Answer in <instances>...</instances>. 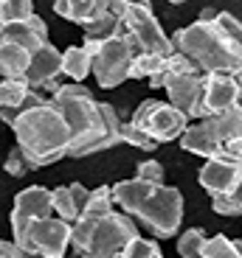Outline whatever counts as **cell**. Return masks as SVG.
<instances>
[{"label":"cell","instance_id":"6da1fadb","mask_svg":"<svg viewBox=\"0 0 242 258\" xmlns=\"http://www.w3.org/2000/svg\"><path fill=\"white\" fill-rule=\"evenodd\" d=\"M54 104L65 115L71 129L68 157H87L96 152H107L121 143V115L113 104L96 101L85 82H62L51 93Z\"/></svg>","mask_w":242,"mask_h":258},{"label":"cell","instance_id":"7a4b0ae2","mask_svg":"<svg viewBox=\"0 0 242 258\" xmlns=\"http://www.w3.org/2000/svg\"><path fill=\"white\" fill-rule=\"evenodd\" d=\"M172 45L195 59L200 73H234L242 68V23L228 12L195 20L172 34Z\"/></svg>","mask_w":242,"mask_h":258},{"label":"cell","instance_id":"3957f363","mask_svg":"<svg viewBox=\"0 0 242 258\" xmlns=\"http://www.w3.org/2000/svg\"><path fill=\"white\" fill-rule=\"evenodd\" d=\"M113 202L130 213L155 239H172L183 222V194L166 182H150L141 177L110 185Z\"/></svg>","mask_w":242,"mask_h":258},{"label":"cell","instance_id":"277c9868","mask_svg":"<svg viewBox=\"0 0 242 258\" xmlns=\"http://www.w3.org/2000/svg\"><path fill=\"white\" fill-rule=\"evenodd\" d=\"M9 126L14 129V143L26 152L34 168L51 166V163L68 157L71 129L51 96L20 110Z\"/></svg>","mask_w":242,"mask_h":258},{"label":"cell","instance_id":"5b68a950","mask_svg":"<svg viewBox=\"0 0 242 258\" xmlns=\"http://www.w3.org/2000/svg\"><path fill=\"white\" fill-rule=\"evenodd\" d=\"M82 48L90 53V73L96 76V84L105 87V90H113V87H118L121 82L130 79V62L141 51L127 31L110 39L85 37Z\"/></svg>","mask_w":242,"mask_h":258},{"label":"cell","instance_id":"8992f818","mask_svg":"<svg viewBox=\"0 0 242 258\" xmlns=\"http://www.w3.org/2000/svg\"><path fill=\"white\" fill-rule=\"evenodd\" d=\"M242 132V107L234 104L223 112L206 115L200 121H189V126L183 129V135L177 138L183 152L197 157H217L223 152V146L234 135Z\"/></svg>","mask_w":242,"mask_h":258},{"label":"cell","instance_id":"52a82bcc","mask_svg":"<svg viewBox=\"0 0 242 258\" xmlns=\"http://www.w3.org/2000/svg\"><path fill=\"white\" fill-rule=\"evenodd\" d=\"M113 12L124 20V31L135 39V45L141 51L161 53V56H169L175 51L172 37L161 28V23L155 17L152 0H116Z\"/></svg>","mask_w":242,"mask_h":258},{"label":"cell","instance_id":"ba28073f","mask_svg":"<svg viewBox=\"0 0 242 258\" xmlns=\"http://www.w3.org/2000/svg\"><path fill=\"white\" fill-rule=\"evenodd\" d=\"M138 236V222L130 213H124L121 208L107 211L102 219H96L87 239V255L105 258V255H121L124 247Z\"/></svg>","mask_w":242,"mask_h":258},{"label":"cell","instance_id":"9c48e42d","mask_svg":"<svg viewBox=\"0 0 242 258\" xmlns=\"http://www.w3.org/2000/svg\"><path fill=\"white\" fill-rule=\"evenodd\" d=\"M17 244L26 250V255L59 258L71 250V222L59 219L57 213L39 216L26 227V233L17 239Z\"/></svg>","mask_w":242,"mask_h":258},{"label":"cell","instance_id":"30bf717a","mask_svg":"<svg viewBox=\"0 0 242 258\" xmlns=\"http://www.w3.org/2000/svg\"><path fill=\"white\" fill-rule=\"evenodd\" d=\"M132 123H138L141 129H147L158 143H172L183 135V129L189 126L186 112H180L175 104L161 101V98H147L135 107L130 118Z\"/></svg>","mask_w":242,"mask_h":258},{"label":"cell","instance_id":"8fae6325","mask_svg":"<svg viewBox=\"0 0 242 258\" xmlns=\"http://www.w3.org/2000/svg\"><path fill=\"white\" fill-rule=\"evenodd\" d=\"M164 90L166 101L175 104L180 112H186L189 121L206 118L203 107V73H169L164 68Z\"/></svg>","mask_w":242,"mask_h":258},{"label":"cell","instance_id":"7c38bea8","mask_svg":"<svg viewBox=\"0 0 242 258\" xmlns=\"http://www.w3.org/2000/svg\"><path fill=\"white\" fill-rule=\"evenodd\" d=\"M54 213L51 205V188L45 185H28L14 197V208H12V233L14 241L26 233V227L31 225L39 216H48Z\"/></svg>","mask_w":242,"mask_h":258},{"label":"cell","instance_id":"4fadbf2b","mask_svg":"<svg viewBox=\"0 0 242 258\" xmlns=\"http://www.w3.org/2000/svg\"><path fill=\"white\" fill-rule=\"evenodd\" d=\"M200 185L211 194V197H220V194H228L236 182L242 180V160H231V157H206L200 174H197Z\"/></svg>","mask_w":242,"mask_h":258},{"label":"cell","instance_id":"5bb4252c","mask_svg":"<svg viewBox=\"0 0 242 258\" xmlns=\"http://www.w3.org/2000/svg\"><path fill=\"white\" fill-rule=\"evenodd\" d=\"M59 76H62V53H59V48H54L51 42L45 39V42L31 53L23 79L28 82V87L42 90L51 79H59Z\"/></svg>","mask_w":242,"mask_h":258},{"label":"cell","instance_id":"9a60e30c","mask_svg":"<svg viewBox=\"0 0 242 258\" xmlns=\"http://www.w3.org/2000/svg\"><path fill=\"white\" fill-rule=\"evenodd\" d=\"M239 104V87L231 73H203V107L206 115L223 112Z\"/></svg>","mask_w":242,"mask_h":258},{"label":"cell","instance_id":"2e32d148","mask_svg":"<svg viewBox=\"0 0 242 258\" xmlns=\"http://www.w3.org/2000/svg\"><path fill=\"white\" fill-rule=\"evenodd\" d=\"M3 39H12V42H20L26 45L28 51H37L42 42L48 39V26L45 20L39 17L37 12L26 20H12V23H0V42Z\"/></svg>","mask_w":242,"mask_h":258},{"label":"cell","instance_id":"e0dca14e","mask_svg":"<svg viewBox=\"0 0 242 258\" xmlns=\"http://www.w3.org/2000/svg\"><path fill=\"white\" fill-rule=\"evenodd\" d=\"M28 59H31V51L26 45L3 39L0 42V76H23L28 68Z\"/></svg>","mask_w":242,"mask_h":258},{"label":"cell","instance_id":"ac0fdd59","mask_svg":"<svg viewBox=\"0 0 242 258\" xmlns=\"http://www.w3.org/2000/svg\"><path fill=\"white\" fill-rule=\"evenodd\" d=\"M62 76L71 82H85L90 76V53L82 45H71L62 51Z\"/></svg>","mask_w":242,"mask_h":258},{"label":"cell","instance_id":"d6986e66","mask_svg":"<svg viewBox=\"0 0 242 258\" xmlns=\"http://www.w3.org/2000/svg\"><path fill=\"white\" fill-rule=\"evenodd\" d=\"M93 9H96V0H54V14L65 17L68 23H76V26L90 23Z\"/></svg>","mask_w":242,"mask_h":258},{"label":"cell","instance_id":"ffe728a7","mask_svg":"<svg viewBox=\"0 0 242 258\" xmlns=\"http://www.w3.org/2000/svg\"><path fill=\"white\" fill-rule=\"evenodd\" d=\"M85 28V37H93V39H110V37H118L124 34V20L118 17L116 12H105L102 17L90 20Z\"/></svg>","mask_w":242,"mask_h":258},{"label":"cell","instance_id":"44dd1931","mask_svg":"<svg viewBox=\"0 0 242 258\" xmlns=\"http://www.w3.org/2000/svg\"><path fill=\"white\" fill-rule=\"evenodd\" d=\"M166 68V56L150 51H138L130 62V79H150Z\"/></svg>","mask_w":242,"mask_h":258},{"label":"cell","instance_id":"7402d4cb","mask_svg":"<svg viewBox=\"0 0 242 258\" xmlns=\"http://www.w3.org/2000/svg\"><path fill=\"white\" fill-rule=\"evenodd\" d=\"M211 211L220 213V216H242V180L231 188L228 194H220V197H211Z\"/></svg>","mask_w":242,"mask_h":258},{"label":"cell","instance_id":"603a6c76","mask_svg":"<svg viewBox=\"0 0 242 258\" xmlns=\"http://www.w3.org/2000/svg\"><path fill=\"white\" fill-rule=\"evenodd\" d=\"M118 138H121V143H130V146L144 149V152H155V149L161 146L147 129H141L138 123H132V121H121V132H118Z\"/></svg>","mask_w":242,"mask_h":258},{"label":"cell","instance_id":"cb8c5ba5","mask_svg":"<svg viewBox=\"0 0 242 258\" xmlns=\"http://www.w3.org/2000/svg\"><path fill=\"white\" fill-rule=\"evenodd\" d=\"M200 258H236V250H234V241L223 233L217 236H206L203 247H200Z\"/></svg>","mask_w":242,"mask_h":258},{"label":"cell","instance_id":"d4e9b609","mask_svg":"<svg viewBox=\"0 0 242 258\" xmlns=\"http://www.w3.org/2000/svg\"><path fill=\"white\" fill-rule=\"evenodd\" d=\"M51 205H54V213L65 222H73L79 216V208L73 205V197H71V191H68V185L51 188Z\"/></svg>","mask_w":242,"mask_h":258},{"label":"cell","instance_id":"484cf974","mask_svg":"<svg viewBox=\"0 0 242 258\" xmlns=\"http://www.w3.org/2000/svg\"><path fill=\"white\" fill-rule=\"evenodd\" d=\"M121 255H124V258H161V244L155 241V236H152V239H147V236H141V233H138L135 239L124 247V252H121Z\"/></svg>","mask_w":242,"mask_h":258},{"label":"cell","instance_id":"4316f807","mask_svg":"<svg viewBox=\"0 0 242 258\" xmlns=\"http://www.w3.org/2000/svg\"><path fill=\"white\" fill-rule=\"evenodd\" d=\"M206 241V230L203 227H189L186 233H180V239H177V252L183 258H197L200 255V247Z\"/></svg>","mask_w":242,"mask_h":258},{"label":"cell","instance_id":"83f0119b","mask_svg":"<svg viewBox=\"0 0 242 258\" xmlns=\"http://www.w3.org/2000/svg\"><path fill=\"white\" fill-rule=\"evenodd\" d=\"M34 14V0H0V23L26 20Z\"/></svg>","mask_w":242,"mask_h":258},{"label":"cell","instance_id":"f1b7e54d","mask_svg":"<svg viewBox=\"0 0 242 258\" xmlns=\"http://www.w3.org/2000/svg\"><path fill=\"white\" fill-rule=\"evenodd\" d=\"M3 168H6V174H12V177H26L28 171H34V166H31V160L26 157V152L14 143L12 149H9V155H6V163H3Z\"/></svg>","mask_w":242,"mask_h":258},{"label":"cell","instance_id":"f546056e","mask_svg":"<svg viewBox=\"0 0 242 258\" xmlns=\"http://www.w3.org/2000/svg\"><path fill=\"white\" fill-rule=\"evenodd\" d=\"M135 177H141V180H150V182H164L166 180V171H164V166L158 160H141L135 166Z\"/></svg>","mask_w":242,"mask_h":258},{"label":"cell","instance_id":"4dcf8cb0","mask_svg":"<svg viewBox=\"0 0 242 258\" xmlns=\"http://www.w3.org/2000/svg\"><path fill=\"white\" fill-rule=\"evenodd\" d=\"M68 191H71V197H73V205H76L79 213H82V208H85L87 197H90V188H85L82 182H71V185H68Z\"/></svg>","mask_w":242,"mask_h":258},{"label":"cell","instance_id":"1f68e13d","mask_svg":"<svg viewBox=\"0 0 242 258\" xmlns=\"http://www.w3.org/2000/svg\"><path fill=\"white\" fill-rule=\"evenodd\" d=\"M20 255H26V250L17 244V241H9V239H0V258H20Z\"/></svg>","mask_w":242,"mask_h":258},{"label":"cell","instance_id":"d6a6232c","mask_svg":"<svg viewBox=\"0 0 242 258\" xmlns=\"http://www.w3.org/2000/svg\"><path fill=\"white\" fill-rule=\"evenodd\" d=\"M231 76H234L236 87H239V98H242V68H239V71H234V73H231Z\"/></svg>","mask_w":242,"mask_h":258},{"label":"cell","instance_id":"836d02e7","mask_svg":"<svg viewBox=\"0 0 242 258\" xmlns=\"http://www.w3.org/2000/svg\"><path fill=\"white\" fill-rule=\"evenodd\" d=\"M234 250H236V258H242V239L234 241Z\"/></svg>","mask_w":242,"mask_h":258},{"label":"cell","instance_id":"e575fe53","mask_svg":"<svg viewBox=\"0 0 242 258\" xmlns=\"http://www.w3.org/2000/svg\"><path fill=\"white\" fill-rule=\"evenodd\" d=\"M172 6H180V3H186V0H169Z\"/></svg>","mask_w":242,"mask_h":258},{"label":"cell","instance_id":"d590c367","mask_svg":"<svg viewBox=\"0 0 242 258\" xmlns=\"http://www.w3.org/2000/svg\"><path fill=\"white\" fill-rule=\"evenodd\" d=\"M239 107H242V98H239Z\"/></svg>","mask_w":242,"mask_h":258}]
</instances>
